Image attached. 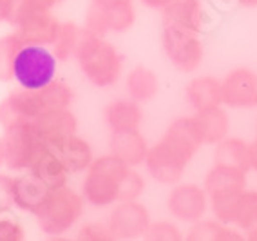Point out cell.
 <instances>
[{
	"label": "cell",
	"instance_id": "obj_1",
	"mask_svg": "<svg viewBox=\"0 0 257 241\" xmlns=\"http://www.w3.org/2000/svg\"><path fill=\"white\" fill-rule=\"evenodd\" d=\"M74 100L71 87L62 80H53L42 89L19 87L0 102V126L4 129L17 120H35L53 109H67Z\"/></svg>",
	"mask_w": 257,
	"mask_h": 241
},
{
	"label": "cell",
	"instance_id": "obj_2",
	"mask_svg": "<svg viewBox=\"0 0 257 241\" xmlns=\"http://www.w3.org/2000/svg\"><path fill=\"white\" fill-rule=\"evenodd\" d=\"M74 60L83 78L98 89H109L123 74V58L112 42L105 37L83 31Z\"/></svg>",
	"mask_w": 257,
	"mask_h": 241
},
{
	"label": "cell",
	"instance_id": "obj_3",
	"mask_svg": "<svg viewBox=\"0 0 257 241\" xmlns=\"http://www.w3.org/2000/svg\"><path fill=\"white\" fill-rule=\"evenodd\" d=\"M131 169L133 167H128L110 153L94 158L82 181L85 205H91L94 209H109L118 203L121 198V185Z\"/></svg>",
	"mask_w": 257,
	"mask_h": 241
},
{
	"label": "cell",
	"instance_id": "obj_4",
	"mask_svg": "<svg viewBox=\"0 0 257 241\" xmlns=\"http://www.w3.org/2000/svg\"><path fill=\"white\" fill-rule=\"evenodd\" d=\"M85 199L82 192H76L69 185L51 190L49 198L35 214L37 225L47 237L58 239L73 230L83 216Z\"/></svg>",
	"mask_w": 257,
	"mask_h": 241
},
{
	"label": "cell",
	"instance_id": "obj_5",
	"mask_svg": "<svg viewBox=\"0 0 257 241\" xmlns=\"http://www.w3.org/2000/svg\"><path fill=\"white\" fill-rule=\"evenodd\" d=\"M161 46L167 60L181 73H194L205 60V44L201 33L172 22H163Z\"/></svg>",
	"mask_w": 257,
	"mask_h": 241
},
{
	"label": "cell",
	"instance_id": "obj_6",
	"mask_svg": "<svg viewBox=\"0 0 257 241\" xmlns=\"http://www.w3.org/2000/svg\"><path fill=\"white\" fill-rule=\"evenodd\" d=\"M6 167L13 172L28 171L46 151V142L31 120H17L4 127Z\"/></svg>",
	"mask_w": 257,
	"mask_h": 241
},
{
	"label": "cell",
	"instance_id": "obj_7",
	"mask_svg": "<svg viewBox=\"0 0 257 241\" xmlns=\"http://www.w3.org/2000/svg\"><path fill=\"white\" fill-rule=\"evenodd\" d=\"M58 60L51 47L26 44L13 62V80L24 89H42L56 78Z\"/></svg>",
	"mask_w": 257,
	"mask_h": 241
},
{
	"label": "cell",
	"instance_id": "obj_8",
	"mask_svg": "<svg viewBox=\"0 0 257 241\" xmlns=\"http://www.w3.org/2000/svg\"><path fill=\"white\" fill-rule=\"evenodd\" d=\"M190 162H192V158L187 153L167 142L165 138H161L160 142L149 147L143 165L147 169V174L154 181L161 185L172 187L183 180L185 171L190 165Z\"/></svg>",
	"mask_w": 257,
	"mask_h": 241
},
{
	"label": "cell",
	"instance_id": "obj_9",
	"mask_svg": "<svg viewBox=\"0 0 257 241\" xmlns=\"http://www.w3.org/2000/svg\"><path fill=\"white\" fill-rule=\"evenodd\" d=\"M167 209L179 223H192L205 218L210 209V198L203 185L198 183H176L167 196Z\"/></svg>",
	"mask_w": 257,
	"mask_h": 241
},
{
	"label": "cell",
	"instance_id": "obj_10",
	"mask_svg": "<svg viewBox=\"0 0 257 241\" xmlns=\"http://www.w3.org/2000/svg\"><path fill=\"white\" fill-rule=\"evenodd\" d=\"M134 22H136L134 2L118 6H98L89 2L83 31L91 35H100V37L121 35L133 28Z\"/></svg>",
	"mask_w": 257,
	"mask_h": 241
},
{
	"label": "cell",
	"instance_id": "obj_11",
	"mask_svg": "<svg viewBox=\"0 0 257 241\" xmlns=\"http://www.w3.org/2000/svg\"><path fill=\"white\" fill-rule=\"evenodd\" d=\"M114 239H140L151 227V212L138 199H125L112 205L107 216Z\"/></svg>",
	"mask_w": 257,
	"mask_h": 241
},
{
	"label": "cell",
	"instance_id": "obj_12",
	"mask_svg": "<svg viewBox=\"0 0 257 241\" xmlns=\"http://www.w3.org/2000/svg\"><path fill=\"white\" fill-rule=\"evenodd\" d=\"M223 105L228 109H255L257 73L250 67H235L221 80Z\"/></svg>",
	"mask_w": 257,
	"mask_h": 241
},
{
	"label": "cell",
	"instance_id": "obj_13",
	"mask_svg": "<svg viewBox=\"0 0 257 241\" xmlns=\"http://www.w3.org/2000/svg\"><path fill=\"white\" fill-rule=\"evenodd\" d=\"M46 147L49 153H53L60 162L64 163L65 169L71 174L85 172L92 163V160H94L92 147L89 145V142H85L82 136H78V133L49 140Z\"/></svg>",
	"mask_w": 257,
	"mask_h": 241
},
{
	"label": "cell",
	"instance_id": "obj_14",
	"mask_svg": "<svg viewBox=\"0 0 257 241\" xmlns=\"http://www.w3.org/2000/svg\"><path fill=\"white\" fill-rule=\"evenodd\" d=\"M51 190L53 189L31 171H22L19 176H13V201L15 207L22 212L35 216L47 201Z\"/></svg>",
	"mask_w": 257,
	"mask_h": 241
},
{
	"label": "cell",
	"instance_id": "obj_15",
	"mask_svg": "<svg viewBox=\"0 0 257 241\" xmlns=\"http://www.w3.org/2000/svg\"><path fill=\"white\" fill-rule=\"evenodd\" d=\"M149 142L142 131H112L109 136V153L127 163L128 167H136L145 163L149 153Z\"/></svg>",
	"mask_w": 257,
	"mask_h": 241
},
{
	"label": "cell",
	"instance_id": "obj_16",
	"mask_svg": "<svg viewBox=\"0 0 257 241\" xmlns=\"http://www.w3.org/2000/svg\"><path fill=\"white\" fill-rule=\"evenodd\" d=\"M203 187L207 190L208 198H219V196L237 194L248 187V172L243 169L226 167L214 163L205 174Z\"/></svg>",
	"mask_w": 257,
	"mask_h": 241
},
{
	"label": "cell",
	"instance_id": "obj_17",
	"mask_svg": "<svg viewBox=\"0 0 257 241\" xmlns=\"http://www.w3.org/2000/svg\"><path fill=\"white\" fill-rule=\"evenodd\" d=\"M161 19L163 22L179 24L188 29L203 33L208 28L210 15L203 0H172L161 11Z\"/></svg>",
	"mask_w": 257,
	"mask_h": 241
},
{
	"label": "cell",
	"instance_id": "obj_18",
	"mask_svg": "<svg viewBox=\"0 0 257 241\" xmlns=\"http://www.w3.org/2000/svg\"><path fill=\"white\" fill-rule=\"evenodd\" d=\"M185 98L188 105L194 109V112L223 105L221 80L216 76H208V74L194 76L185 87Z\"/></svg>",
	"mask_w": 257,
	"mask_h": 241
},
{
	"label": "cell",
	"instance_id": "obj_19",
	"mask_svg": "<svg viewBox=\"0 0 257 241\" xmlns=\"http://www.w3.org/2000/svg\"><path fill=\"white\" fill-rule=\"evenodd\" d=\"M103 120L110 133L112 131H136L142 127L143 111L140 102L133 98H118L105 107Z\"/></svg>",
	"mask_w": 257,
	"mask_h": 241
},
{
	"label": "cell",
	"instance_id": "obj_20",
	"mask_svg": "<svg viewBox=\"0 0 257 241\" xmlns=\"http://www.w3.org/2000/svg\"><path fill=\"white\" fill-rule=\"evenodd\" d=\"M178 149H181L183 153H187L190 158L198 154V151L203 147V138L199 135L198 126L194 116H179L176 120H172L167 127L165 135L161 136Z\"/></svg>",
	"mask_w": 257,
	"mask_h": 241
},
{
	"label": "cell",
	"instance_id": "obj_21",
	"mask_svg": "<svg viewBox=\"0 0 257 241\" xmlns=\"http://www.w3.org/2000/svg\"><path fill=\"white\" fill-rule=\"evenodd\" d=\"M33 124H35V127H37V131L40 133V136L44 138L46 144L49 140L78 133V120H76V116H74V112L71 111L69 107L44 112L38 118H35Z\"/></svg>",
	"mask_w": 257,
	"mask_h": 241
},
{
	"label": "cell",
	"instance_id": "obj_22",
	"mask_svg": "<svg viewBox=\"0 0 257 241\" xmlns=\"http://www.w3.org/2000/svg\"><path fill=\"white\" fill-rule=\"evenodd\" d=\"M194 120H196V126H198L205 145H216L217 142L228 136L230 116L223 105L205 109V111H196Z\"/></svg>",
	"mask_w": 257,
	"mask_h": 241
},
{
	"label": "cell",
	"instance_id": "obj_23",
	"mask_svg": "<svg viewBox=\"0 0 257 241\" xmlns=\"http://www.w3.org/2000/svg\"><path fill=\"white\" fill-rule=\"evenodd\" d=\"M187 241H243L244 234L234 225H226L219 219H205L192 223L187 230Z\"/></svg>",
	"mask_w": 257,
	"mask_h": 241
},
{
	"label": "cell",
	"instance_id": "obj_24",
	"mask_svg": "<svg viewBox=\"0 0 257 241\" xmlns=\"http://www.w3.org/2000/svg\"><path fill=\"white\" fill-rule=\"evenodd\" d=\"M214 163L217 165H226V167L243 169L250 172V149L248 142L235 136H226L221 142L214 145Z\"/></svg>",
	"mask_w": 257,
	"mask_h": 241
},
{
	"label": "cell",
	"instance_id": "obj_25",
	"mask_svg": "<svg viewBox=\"0 0 257 241\" xmlns=\"http://www.w3.org/2000/svg\"><path fill=\"white\" fill-rule=\"evenodd\" d=\"M125 91H127V96L136 100V102H151L152 98H156L160 93V78L152 69L134 67L127 73Z\"/></svg>",
	"mask_w": 257,
	"mask_h": 241
},
{
	"label": "cell",
	"instance_id": "obj_26",
	"mask_svg": "<svg viewBox=\"0 0 257 241\" xmlns=\"http://www.w3.org/2000/svg\"><path fill=\"white\" fill-rule=\"evenodd\" d=\"M28 171H31L33 174H37V176L53 190L67 185V181H69V176H71V172L65 169L64 163L60 162L53 153H49L47 147H46V151L35 160V163H33Z\"/></svg>",
	"mask_w": 257,
	"mask_h": 241
},
{
	"label": "cell",
	"instance_id": "obj_27",
	"mask_svg": "<svg viewBox=\"0 0 257 241\" xmlns=\"http://www.w3.org/2000/svg\"><path fill=\"white\" fill-rule=\"evenodd\" d=\"M83 37V28L74 22H60V29L51 44V51L58 62H69L74 58L78 44Z\"/></svg>",
	"mask_w": 257,
	"mask_h": 241
},
{
	"label": "cell",
	"instance_id": "obj_28",
	"mask_svg": "<svg viewBox=\"0 0 257 241\" xmlns=\"http://www.w3.org/2000/svg\"><path fill=\"white\" fill-rule=\"evenodd\" d=\"M257 225V190L244 189L237 196V216H235V227L246 234L250 228Z\"/></svg>",
	"mask_w": 257,
	"mask_h": 241
},
{
	"label": "cell",
	"instance_id": "obj_29",
	"mask_svg": "<svg viewBox=\"0 0 257 241\" xmlns=\"http://www.w3.org/2000/svg\"><path fill=\"white\" fill-rule=\"evenodd\" d=\"M26 46L22 38L15 31L8 33L0 38V80L10 82L13 80V62L17 53Z\"/></svg>",
	"mask_w": 257,
	"mask_h": 241
},
{
	"label": "cell",
	"instance_id": "obj_30",
	"mask_svg": "<svg viewBox=\"0 0 257 241\" xmlns=\"http://www.w3.org/2000/svg\"><path fill=\"white\" fill-rule=\"evenodd\" d=\"M237 194L219 196V198H210V210L212 216L226 225L235 227V216H237Z\"/></svg>",
	"mask_w": 257,
	"mask_h": 241
},
{
	"label": "cell",
	"instance_id": "obj_31",
	"mask_svg": "<svg viewBox=\"0 0 257 241\" xmlns=\"http://www.w3.org/2000/svg\"><path fill=\"white\" fill-rule=\"evenodd\" d=\"M183 237V230L174 221H167V219L152 221L145 234V239L149 241H181Z\"/></svg>",
	"mask_w": 257,
	"mask_h": 241
},
{
	"label": "cell",
	"instance_id": "obj_32",
	"mask_svg": "<svg viewBox=\"0 0 257 241\" xmlns=\"http://www.w3.org/2000/svg\"><path fill=\"white\" fill-rule=\"evenodd\" d=\"M78 241H114V234L107 221H87L76 230Z\"/></svg>",
	"mask_w": 257,
	"mask_h": 241
},
{
	"label": "cell",
	"instance_id": "obj_33",
	"mask_svg": "<svg viewBox=\"0 0 257 241\" xmlns=\"http://www.w3.org/2000/svg\"><path fill=\"white\" fill-rule=\"evenodd\" d=\"M26 239L24 227L17 219L0 216V241H22Z\"/></svg>",
	"mask_w": 257,
	"mask_h": 241
},
{
	"label": "cell",
	"instance_id": "obj_34",
	"mask_svg": "<svg viewBox=\"0 0 257 241\" xmlns=\"http://www.w3.org/2000/svg\"><path fill=\"white\" fill-rule=\"evenodd\" d=\"M13 207V176L0 172V216L8 214Z\"/></svg>",
	"mask_w": 257,
	"mask_h": 241
},
{
	"label": "cell",
	"instance_id": "obj_35",
	"mask_svg": "<svg viewBox=\"0 0 257 241\" xmlns=\"http://www.w3.org/2000/svg\"><path fill=\"white\" fill-rule=\"evenodd\" d=\"M35 8H38V10H44V11H53L55 8H58L64 0H29Z\"/></svg>",
	"mask_w": 257,
	"mask_h": 241
},
{
	"label": "cell",
	"instance_id": "obj_36",
	"mask_svg": "<svg viewBox=\"0 0 257 241\" xmlns=\"http://www.w3.org/2000/svg\"><path fill=\"white\" fill-rule=\"evenodd\" d=\"M145 8H149V10H154V11H163L167 8V6L172 2V0H140Z\"/></svg>",
	"mask_w": 257,
	"mask_h": 241
},
{
	"label": "cell",
	"instance_id": "obj_37",
	"mask_svg": "<svg viewBox=\"0 0 257 241\" xmlns=\"http://www.w3.org/2000/svg\"><path fill=\"white\" fill-rule=\"evenodd\" d=\"M248 149H250V167L257 172V136L248 144Z\"/></svg>",
	"mask_w": 257,
	"mask_h": 241
},
{
	"label": "cell",
	"instance_id": "obj_38",
	"mask_svg": "<svg viewBox=\"0 0 257 241\" xmlns=\"http://www.w3.org/2000/svg\"><path fill=\"white\" fill-rule=\"evenodd\" d=\"M91 2L98 6H118V4H133L134 0H91Z\"/></svg>",
	"mask_w": 257,
	"mask_h": 241
},
{
	"label": "cell",
	"instance_id": "obj_39",
	"mask_svg": "<svg viewBox=\"0 0 257 241\" xmlns=\"http://www.w3.org/2000/svg\"><path fill=\"white\" fill-rule=\"evenodd\" d=\"M234 4L243 6V8H257V0H232Z\"/></svg>",
	"mask_w": 257,
	"mask_h": 241
},
{
	"label": "cell",
	"instance_id": "obj_40",
	"mask_svg": "<svg viewBox=\"0 0 257 241\" xmlns=\"http://www.w3.org/2000/svg\"><path fill=\"white\" fill-rule=\"evenodd\" d=\"M6 165V147H4V140L0 136V167Z\"/></svg>",
	"mask_w": 257,
	"mask_h": 241
},
{
	"label": "cell",
	"instance_id": "obj_41",
	"mask_svg": "<svg viewBox=\"0 0 257 241\" xmlns=\"http://www.w3.org/2000/svg\"><path fill=\"white\" fill-rule=\"evenodd\" d=\"M244 237H246L248 241H257V225L253 228H250V230L244 234Z\"/></svg>",
	"mask_w": 257,
	"mask_h": 241
},
{
	"label": "cell",
	"instance_id": "obj_42",
	"mask_svg": "<svg viewBox=\"0 0 257 241\" xmlns=\"http://www.w3.org/2000/svg\"><path fill=\"white\" fill-rule=\"evenodd\" d=\"M0 24H6V0H0Z\"/></svg>",
	"mask_w": 257,
	"mask_h": 241
},
{
	"label": "cell",
	"instance_id": "obj_43",
	"mask_svg": "<svg viewBox=\"0 0 257 241\" xmlns=\"http://www.w3.org/2000/svg\"><path fill=\"white\" fill-rule=\"evenodd\" d=\"M255 126H257V122H255Z\"/></svg>",
	"mask_w": 257,
	"mask_h": 241
}]
</instances>
